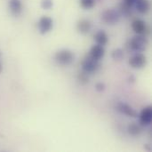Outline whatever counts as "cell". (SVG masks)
<instances>
[{
	"label": "cell",
	"instance_id": "7a4b0ae2",
	"mask_svg": "<svg viewBox=\"0 0 152 152\" xmlns=\"http://www.w3.org/2000/svg\"><path fill=\"white\" fill-rule=\"evenodd\" d=\"M121 14L118 10L116 9H107L102 13V20L104 23L109 25L117 24L121 18Z\"/></svg>",
	"mask_w": 152,
	"mask_h": 152
},
{
	"label": "cell",
	"instance_id": "8fae6325",
	"mask_svg": "<svg viewBox=\"0 0 152 152\" xmlns=\"http://www.w3.org/2000/svg\"><path fill=\"white\" fill-rule=\"evenodd\" d=\"M132 28L137 35H144L148 30L146 23L140 19L134 20L132 23Z\"/></svg>",
	"mask_w": 152,
	"mask_h": 152
},
{
	"label": "cell",
	"instance_id": "4fadbf2b",
	"mask_svg": "<svg viewBox=\"0 0 152 152\" xmlns=\"http://www.w3.org/2000/svg\"><path fill=\"white\" fill-rule=\"evenodd\" d=\"M94 40H95L97 45L104 46L109 42V37H108V35H107V33L105 31L99 30L94 35Z\"/></svg>",
	"mask_w": 152,
	"mask_h": 152
},
{
	"label": "cell",
	"instance_id": "d6986e66",
	"mask_svg": "<svg viewBox=\"0 0 152 152\" xmlns=\"http://www.w3.org/2000/svg\"><path fill=\"white\" fill-rule=\"evenodd\" d=\"M80 4L85 9H92L95 5V0H80Z\"/></svg>",
	"mask_w": 152,
	"mask_h": 152
},
{
	"label": "cell",
	"instance_id": "9a60e30c",
	"mask_svg": "<svg viewBox=\"0 0 152 152\" xmlns=\"http://www.w3.org/2000/svg\"><path fill=\"white\" fill-rule=\"evenodd\" d=\"M127 131H128V134H131L132 136H138L142 132V128L139 125L134 123L128 126Z\"/></svg>",
	"mask_w": 152,
	"mask_h": 152
},
{
	"label": "cell",
	"instance_id": "6da1fadb",
	"mask_svg": "<svg viewBox=\"0 0 152 152\" xmlns=\"http://www.w3.org/2000/svg\"><path fill=\"white\" fill-rule=\"evenodd\" d=\"M74 53L68 49H61L58 51L54 55L55 61L61 66H68L74 61Z\"/></svg>",
	"mask_w": 152,
	"mask_h": 152
},
{
	"label": "cell",
	"instance_id": "603a6c76",
	"mask_svg": "<svg viewBox=\"0 0 152 152\" xmlns=\"http://www.w3.org/2000/svg\"><path fill=\"white\" fill-rule=\"evenodd\" d=\"M1 58H2V54H1V52H0V73H2V71H3V64H2Z\"/></svg>",
	"mask_w": 152,
	"mask_h": 152
},
{
	"label": "cell",
	"instance_id": "7c38bea8",
	"mask_svg": "<svg viewBox=\"0 0 152 152\" xmlns=\"http://www.w3.org/2000/svg\"><path fill=\"white\" fill-rule=\"evenodd\" d=\"M92 28V24L87 20H81L77 24V29L80 34L86 35L90 32Z\"/></svg>",
	"mask_w": 152,
	"mask_h": 152
},
{
	"label": "cell",
	"instance_id": "30bf717a",
	"mask_svg": "<svg viewBox=\"0 0 152 152\" xmlns=\"http://www.w3.org/2000/svg\"><path fill=\"white\" fill-rule=\"evenodd\" d=\"M104 54H105V49L102 45H94V46H92L89 53V56L96 61L102 60Z\"/></svg>",
	"mask_w": 152,
	"mask_h": 152
},
{
	"label": "cell",
	"instance_id": "ac0fdd59",
	"mask_svg": "<svg viewBox=\"0 0 152 152\" xmlns=\"http://www.w3.org/2000/svg\"><path fill=\"white\" fill-rule=\"evenodd\" d=\"M77 80H78V82L80 83V85H82V86L86 85V84L89 82L88 74L86 73V72H84V71L81 72V73H79L78 76H77Z\"/></svg>",
	"mask_w": 152,
	"mask_h": 152
},
{
	"label": "cell",
	"instance_id": "5b68a950",
	"mask_svg": "<svg viewBox=\"0 0 152 152\" xmlns=\"http://www.w3.org/2000/svg\"><path fill=\"white\" fill-rule=\"evenodd\" d=\"M53 20L49 16H42L37 22L38 31L42 35L50 32L53 28Z\"/></svg>",
	"mask_w": 152,
	"mask_h": 152
},
{
	"label": "cell",
	"instance_id": "277c9868",
	"mask_svg": "<svg viewBox=\"0 0 152 152\" xmlns=\"http://www.w3.org/2000/svg\"><path fill=\"white\" fill-rule=\"evenodd\" d=\"M81 66H82V69L84 72L87 74H91V73L97 71V69L100 67V63H99V61H96L88 55L83 60Z\"/></svg>",
	"mask_w": 152,
	"mask_h": 152
},
{
	"label": "cell",
	"instance_id": "52a82bcc",
	"mask_svg": "<svg viewBox=\"0 0 152 152\" xmlns=\"http://www.w3.org/2000/svg\"><path fill=\"white\" fill-rule=\"evenodd\" d=\"M140 123L142 126H149L151 124L152 121V107L147 106L145 107L139 115Z\"/></svg>",
	"mask_w": 152,
	"mask_h": 152
},
{
	"label": "cell",
	"instance_id": "5bb4252c",
	"mask_svg": "<svg viewBox=\"0 0 152 152\" xmlns=\"http://www.w3.org/2000/svg\"><path fill=\"white\" fill-rule=\"evenodd\" d=\"M135 8L140 13H146L150 10V2L148 0H136L135 3Z\"/></svg>",
	"mask_w": 152,
	"mask_h": 152
},
{
	"label": "cell",
	"instance_id": "7402d4cb",
	"mask_svg": "<svg viewBox=\"0 0 152 152\" xmlns=\"http://www.w3.org/2000/svg\"><path fill=\"white\" fill-rule=\"evenodd\" d=\"M135 1H136V0H125V3H126V4L130 5V6H133V5L134 4Z\"/></svg>",
	"mask_w": 152,
	"mask_h": 152
},
{
	"label": "cell",
	"instance_id": "8992f818",
	"mask_svg": "<svg viewBox=\"0 0 152 152\" xmlns=\"http://www.w3.org/2000/svg\"><path fill=\"white\" fill-rule=\"evenodd\" d=\"M146 63H147V59L145 55L140 53L134 54L129 60V65L135 69H142L143 67H145Z\"/></svg>",
	"mask_w": 152,
	"mask_h": 152
},
{
	"label": "cell",
	"instance_id": "9c48e42d",
	"mask_svg": "<svg viewBox=\"0 0 152 152\" xmlns=\"http://www.w3.org/2000/svg\"><path fill=\"white\" fill-rule=\"evenodd\" d=\"M8 8L10 12L17 17L20 15L22 12V2L21 0H9L8 1Z\"/></svg>",
	"mask_w": 152,
	"mask_h": 152
},
{
	"label": "cell",
	"instance_id": "e0dca14e",
	"mask_svg": "<svg viewBox=\"0 0 152 152\" xmlns=\"http://www.w3.org/2000/svg\"><path fill=\"white\" fill-rule=\"evenodd\" d=\"M111 57L115 61H121L124 58V51L120 48L115 49L111 53Z\"/></svg>",
	"mask_w": 152,
	"mask_h": 152
},
{
	"label": "cell",
	"instance_id": "44dd1931",
	"mask_svg": "<svg viewBox=\"0 0 152 152\" xmlns=\"http://www.w3.org/2000/svg\"><path fill=\"white\" fill-rule=\"evenodd\" d=\"M105 85L103 84V83H102V82H99V83H97L96 85H95V90L97 91V92H99V93H102V92H103L104 90H105Z\"/></svg>",
	"mask_w": 152,
	"mask_h": 152
},
{
	"label": "cell",
	"instance_id": "3957f363",
	"mask_svg": "<svg viewBox=\"0 0 152 152\" xmlns=\"http://www.w3.org/2000/svg\"><path fill=\"white\" fill-rule=\"evenodd\" d=\"M148 45V39L143 35L134 36L129 42L130 48L134 52H142Z\"/></svg>",
	"mask_w": 152,
	"mask_h": 152
},
{
	"label": "cell",
	"instance_id": "ffe728a7",
	"mask_svg": "<svg viewBox=\"0 0 152 152\" xmlns=\"http://www.w3.org/2000/svg\"><path fill=\"white\" fill-rule=\"evenodd\" d=\"M41 6L45 10H50L53 6V0H41Z\"/></svg>",
	"mask_w": 152,
	"mask_h": 152
},
{
	"label": "cell",
	"instance_id": "2e32d148",
	"mask_svg": "<svg viewBox=\"0 0 152 152\" xmlns=\"http://www.w3.org/2000/svg\"><path fill=\"white\" fill-rule=\"evenodd\" d=\"M131 8L132 6L126 4L125 2L120 5V10H119V12L121 15H125V16H129L131 14Z\"/></svg>",
	"mask_w": 152,
	"mask_h": 152
},
{
	"label": "cell",
	"instance_id": "ba28073f",
	"mask_svg": "<svg viewBox=\"0 0 152 152\" xmlns=\"http://www.w3.org/2000/svg\"><path fill=\"white\" fill-rule=\"evenodd\" d=\"M117 110L120 113H122L127 117H131V118H137L138 117L137 111L133 107H131L130 105H128L125 102H119L117 105Z\"/></svg>",
	"mask_w": 152,
	"mask_h": 152
}]
</instances>
